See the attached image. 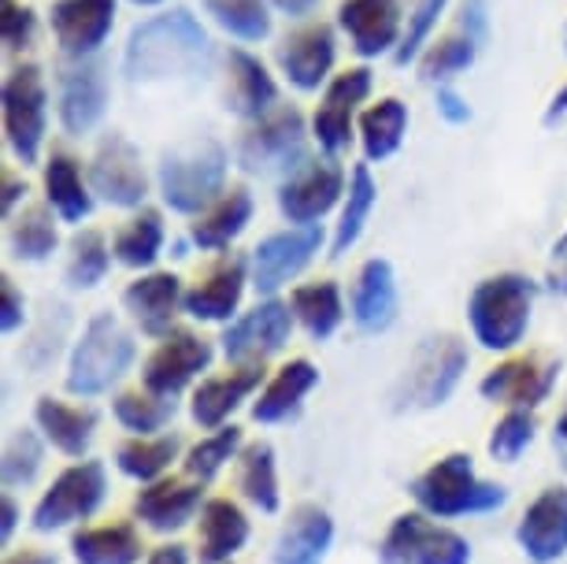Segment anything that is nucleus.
Returning <instances> with one entry per match:
<instances>
[{
	"label": "nucleus",
	"mask_w": 567,
	"mask_h": 564,
	"mask_svg": "<svg viewBox=\"0 0 567 564\" xmlns=\"http://www.w3.org/2000/svg\"><path fill=\"white\" fill-rule=\"evenodd\" d=\"M212 63V38L200 19L186 8L153 16L137 23L123 49V74L131 82H171L197 79Z\"/></svg>",
	"instance_id": "f257e3e1"
},
{
	"label": "nucleus",
	"mask_w": 567,
	"mask_h": 564,
	"mask_svg": "<svg viewBox=\"0 0 567 564\" xmlns=\"http://www.w3.org/2000/svg\"><path fill=\"white\" fill-rule=\"evenodd\" d=\"M412 498L431 520H460L505 509L508 491L501 483H486L467 453H445L412 479Z\"/></svg>",
	"instance_id": "f03ea898"
},
{
	"label": "nucleus",
	"mask_w": 567,
	"mask_h": 564,
	"mask_svg": "<svg viewBox=\"0 0 567 564\" xmlns=\"http://www.w3.org/2000/svg\"><path fill=\"white\" fill-rule=\"evenodd\" d=\"M534 297H538V286L519 271H501L478 283L467 301V324L475 342L489 353L516 349L530 327Z\"/></svg>",
	"instance_id": "7ed1b4c3"
},
{
	"label": "nucleus",
	"mask_w": 567,
	"mask_h": 564,
	"mask_svg": "<svg viewBox=\"0 0 567 564\" xmlns=\"http://www.w3.org/2000/svg\"><path fill=\"white\" fill-rule=\"evenodd\" d=\"M137 357L134 335L112 312H97L82 327L68 360V393L74 398H101L131 371Z\"/></svg>",
	"instance_id": "20e7f679"
},
{
	"label": "nucleus",
	"mask_w": 567,
	"mask_h": 564,
	"mask_svg": "<svg viewBox=\"0 0 567 564\" xmlns=\"http://www.w3.org/2000/svg\"><path fill=\"white\" fill-rule=\"evenodd\" d=\"M227 148L212 137L182 145L159 164V197L178 216H200L227 194Z\"/></svg>",
	"instance_id": "39448f33"
},
{
	"label": "nucleus",
	"mask_w": 567,
	"mask_h": 564,
	"mask_svg": "<svg viewBox=\"0 0 567 564\" xmlns=\"http://www.w3.org/2000/svg\"><path fill=\"white\" fill-rule=\"evenodd\" d=\"M467 346L460 342L456 335H434V338H423L420 349L412 353L409 368L393 390V401L398 409H437L453 398V390L460 387L467 371Z\"/></svg>",
	"instance_id": "423d86ee"
},
{
	"label": "nucleus",
	"mask_w": 567,
	"mask_h": 564,
	"mask_svg": "<svg viewBox=\"0 0 567 564\" xmlns=\"http://www.w3.org/2000/svg\"><path fill=\"white\" fill-rule=\"evenodd\" d=\"M104 498H109V472H104L101 461H85L82 457V461L68 464L52 479L49 491H41L34 513H30V524L41 535L85 524V520L101 513Z\"/></svg>",
	"instance_id": "0eeeda50"
},
{
	"label": "nucleus",
	"mask_w": 567,
	"mask_h": 564,
	"mask_svg": "<svg viewBox=\"0 0 567 564\" xmlns=\"http://www.w3.org/2000/svg\"><path fill=\"white\" fill-rule=\"evenodd\" d=\"M308 126L297 109H275L238 137V164L252 175H282L305 164Z\"/></svg>",
	"instance_id": "6e6552de"
},
{
	"label": "nucleus",
	"mask_w": 567,
	"mask_h": 564,
	"mask_svg": "<svg viewBox=\"0 0 567 564\" xmlns=\"http://www.w3.org/2000/svg\"><path fill=\"white\" fill-rule=\"evenodd\" d=\"M4 142L16 153L19 164H38L41 142H45V74L38 63H19L4 79Z\"/></svg>",
	"instance_id": "1a4fd4ad"
},
{
	"label": "nucleus",
	"mask_w": 567,
	"mask_h": 564,
	"mask_svg": "<svg viewBox=\"0 0 567 564\" xmlns=\"http://www.w3.org/2000/svg\"><path fill=\"white\" fill-rule=\"evenodd\" d=\"M382 564H471V542L426 513H401L379 546Z\"/></svg>",
	"instance_id": "9d476101"
},
{
	"label": "nucleus",
	"mask_w": 567,
	"mask_h": 564,
	"mask_svg": "<svg viewBox=\"0 0 567 564\" xmlns=\"http://www.w3.org/2000/svg\"><path fill=\"white\" fill-rule=\"evenodd\" d=\"M293 308L278 297H264L249 312H238L223 331V357L227 365H264L267 357L282 353L293 335Z\"/></svg>",
	"instance_id": "9b49d317"
},
{
	"label": "nucleus",
	"mask_w": 567,
	"mask_h": 564,
	"mask_svg": "<svg viewBox=\"0 0 567 564\" xmlns=\"http://www.w3.org/2000/svg\"><path fill=\"white\" fill-rule=\"evenodd\" d=\"M212 360H216V346H212L205 335L189 331V327H175V331L159 338V346L148 353L142 368V387L159 393V398H178V393L194 387L197 379H205Z\"/></svg>",
	"instance_id": "f8f14e48"
},
{
	"label": "nucleus",
	"mask_w": 567,
	"mask_h": 564,
	"mask_svg": "<svg viewBox=\"0 0 567 564\" xmlns=\"http://www.w3.org/2000/svg\"><path fill=\"white\" fill-rule=\"evenodd\" d=\"M349 178L334 160H305L297 172H290L278 186V212L293 223V227H312L346 201Z\"/></svg>",
	"instance_id": "ddd939ff"
},
{
	"label": "nucleus",
	"mask_w": 567,
	"mask_h": 564,
	"mask_svg": "<svg viewBox=\"0 0 567 564\" xmlns=\"http://www.w3.org/2000/svg\"><path fill=\"white\" fill-rule=\"evenodd\" d=\"M319 249H323V230L316 223L312 227H290V230L267 234L249 257L252 286L264 297H275L286 283L297 279L319 257Z\"/></svg>",
	"instance_id": "4468645a"
},
{
	"label": "nucleus",
	"mask_w": 567,
	"mask_h": 564,
	"mask_svg": "<svg viewBox=\"0 0 567 564\" xmlns=\"http://www.w3.org/2000/svg\"><path fill=\"white\" fill-rule=\"evenodd\" d=\"M560 379V365L542 353H516L508 360H501L497 368H489L478 393L494 406L508 409H538L542 401H549V393Z\"/></svg>",
	"instance_id": "2eb2a0df"
},
{
	"label": "nucleus",
	"mask_w": 567,
	"mask_h": 564,
	"mask_svg": "<svg viewBox=\"0 0 567 564\" xmlns=\"http://www.w3.org/2000/svg\"><path fill=\"white\" fill-rule=\"evenodd\" d=\"M90 186L112 208H145L148 175L142 153L123 134H109L90 160Z\"/></svg>",
	"instance_id": "dca6fc26"
},
{
	"label": "nucleus",
	"mask_w": 567,
	"mask_h": 564,
	"mask_svg": "<svg viewBox=\"0 0 567 564\" xmlns=\"http://www.w3.org/2000/svg\"><path fill=\"white\" fill-rule=\"evenodd\" d=\"M371 82V68H349L327 82L319 109L312 115V137L327 156H338L341 148H349L352 131H357V109L368 101Z\"/></svg>",
	"instance_id": "f3484780"
},
{
	"label": "nucleus",
	"mask_w": 567,
	"mask_h": 564,
	"mask_svg": "<svg viewBox=\"0 0 567 564\" xmlns=\"http://www.w3.org/2000/svg\"><path fill=\"white\" fill-rule=\"evenodd\" d=\"M278 71L286 74L293 90L301 93H316L319 86H327L334 79V60H338V38L334 27L327 23H305L290 30L282 38V45L275 49Z\"/></svg>",
	"instance_id": "a211bd4d"
},
{
	"label": "nucleus",
	"mask_w": 567,
	"mask_h": 564,
	"mask_svg": "<svg viewBox=\"0 0 567 564\" xmlns=\"http://www.w3.org/2000/svg\"><path fill=\"white\" fill-rule=\"evenodd\" d=\"M338 30L349 38L357 57H386L398 52L404 38V8L401 0H341Z\"/></svg>",
	"instance_id": "6ab92c4d"
},
{
	"label": "nucleus",
	"mask_w": 567,
	"mask_h": 564,
	"mask_svg": "<svg viewBox=\"0 0 567 564\" xmlns=\"http://www.w3.org/2000/svg\"><path fill=\"white\" fill-rule=\"evenodd\" d=\"M252 283V264L245 257H219L186 290V316L197 324H230L241 308L245 286Z\"/></svg>",
	"instance_id": "aec40b11"
},
{
	"label": "nucleus",
	"mask_w": 567,
	"mask_h": 564,
	"mask_svg": "<svg viewBox=\"0 0 567 564\" xmlns=\"http://www.w3.org/2000/svg\"><path fill=\"white\" fill-rule=\"evenodd\" d=\"M264 387V365H230L223 376H205L189 398V417L205 431L227 428L245 401H252Z\"/></svg>",
	"instance_id": "412c9836"
},
{
	"label": "nucleus",
	"mask_w": 567,
	"mask_h": 564,
	"mask_svg": "<svg viewBox=\"0 0 567 564\" xmlns=\"http://www.w3.org/2000/svg\"><path fill=\"white\" fill-rule=\"evenodd\" d=\"M205 509V483L189 475H164L134 498V516L156 535H175Z\"/></svg>",
	"instance_id": "4be33fe9"
},
{
	"label": "nucleus",
	"mask_w": 567,
	"mask_h": 564,
	"mask_svg": "<svg viewBox=\"0 0 567 564\" xmlns=\"http://www.w3.org/2000/svg\"><path fill=\"white\" fill-rule=\"evenodd\" d=\"M49 23L63 57L93 60L115 27V0H56Z\"/></svg>",
	"instance_id": "5701e85b"
},
{
	"label": "nucleus",
	"mask_w": 567,
	"mask_h": 564,
	"mask_svg": "<svg viewBox=\"0 0 567 564\" xmlns=\"http://www.w3.org/2000/svg\"><path fill=\"white\" fill-rule=\"evenodd\" d=\"M123 308L148 338L175 331L178 312H186V290L175 271H142L123 290Z\"/></svg>",
	"instance_id": "b1692460"
},
{
	"label": "nucleus",
	"mask_w": 567,
	"mask_h": 564,
	"mask_svg": "<svg viewBox=\"0 0 567 564\" xmlns=\"http://www.w3.org/2000/svg\"><path fill=\"white\" fill-rule=\"evenodd\" d=\"M516 542L534 564L567 557V486H545L516 524Z\"/></svg>",
	"instance_id": "393cba45"
},
{
	"label": "nucleus",
	"mask_w": 567,
	"mask_h": 564,
	"mask_svg": "<svg viewBox=\"0 0 567 564\" xmlns=\"http://www.w3.org/2000/svg\"><path fill=\"white\" fill-rule=\"evenodd\" d=\"M109 109V79L97 60H74L60 74V123L63 131L82 137L104 120Z\"/></svg>",
	"instance_id": "a878e982"
},
{
	"label": "nucleus",
	"mask_w": 567,
	"mask_h": 564,
	"mask_svg": "<svg viewBox=\"0 0 567 564\" xmlns=\"http://www.w3.org/2000/svg\"><path fill=\"white\" fill-rule=\"evenodd\" d=\"M398 275L386 257H371L360 264L357 283H352L349 316L363 335H382L398 319Z\"/></svg>",
	"instance_id": "bb28decb"
},
{
	"label": "nucleus",
	"mask_w": 567,
	"mask_h": 564,
	"mask_svg": "<svg viewBox=\"0 0 567 564\" xmlns=\"http://www.w3.org/2000/svg\"><path fill=\"white\" fill-rule=\"evenodd\" d=\"M249 535V516L234 498H208L197 524V564H230Z\"/></svg>",
	"instance_id": "cd10ccee"
},
{
	"label": "nucleus",
	"mask_w": 567,
	"mask_h": 564,
	"mask_svg": "<svg viewBox=\"0 0 567 564\" xmlns=\"http://www.w3.org/2000/svg\"><path fill=\"white\" fill-rule=\"evenodd\" d=\"M34 423H38V431L45 434V442L52 450H60L63 457H71V461H82L93 445L101 417L93 406H71V401H60V398H52V393H45L34 406Z\"/></svg>",
	"instance_id": "c85d7f7f"
},
{
	"label": "nucleus",
	"mask_w": 567,
	"mask_h": 564,
	"mask_svg": "<svg viewBox=\"0 0 567 564\" xmlns=\"http://www.w3.org/2000/svg\"><path fill=\"white\" fill-rule=\"evenodd\" d=\"M334 542V520L323 505L301 502L275 542L271 564H323Z\"/></svg>",
	"instance_id": "c756f323"
},
{
	"label": "nucleus",
	"mask_w": 567,
	"mask_h": 564,
	"mask_svg": "<svg viewBox=\"0 0 567 564\" xmlns=\"http://www.w3.org/2000/svg\"><path fill=\"white\" fill-rule=\"evenodd\" d=\"M319 387V368L312 360L293 357L264 382L260 393L252 398V420L256 423H282L301 412L305 398Z\"/></svg>",
	"instance_id": "7c9ffc66"
},
{
	"label": "nucleus",
	"mask_w": 567,
	"mask_h": 564,
	"mask_svg": "<svg viewBox=\"0 0 567 564\" xmlns=\"http://www.w3.org/2000/svg\"><path fill=\"white\" fill-rule=\"evenodd\" d=\"M278 86L260 57L245 49H230L227 57V109L241 120H264L267 112H275Z\"/></svg>",
	"instance_id": "2f4dec72"
},
{
	"label": "nucleus",
	"mask_w": 567,
	"mask_h": 564,
	"mask_svg": "<svg viewBox=\"0 0 567 564\" xmlns=\"http://www.w3.org/2000/svg\"><path fill=\"white\" fill-rule=\"evenodd\" d=\"M71 557L74 564H142L145 542L131 520H115V524L79 527L71 535Z\"/></svg>",
	"instance_id": "473e14b6"
},
{
	"label": "nucleus",
	"mask_w": 567,
	"mask_h": 564,
	"mask_svg": "<svg viewBox=\"0 0 567 564\" xmlns=\"http://www.w3.org/2000/svg\"><path fill=\"white\" fill-rule=\"evenodd\" d=\"M45 205L56 212L63 223H82L93 212V186L82 178V164L63 148H52L45 160Z\"/></svg>",
	"instance_id": "72a5a7b5"
},
{
	"label": "nucleus",
	"mask_w": 567,
	"mask_h": 564,
	"mask_svg": "<svg viewBox=\"0 0 567 564\" xmlns=\"http://www.w3.org/2000/svg\"><path fill=\"white\" fill-rule=\"evenodd\" d=\"M249 219H252V194L245 186H230L216 205L197 216V223L189 227V242L205 253H219V249H227L230 242L241 238Z\"/></svg>",
	"instance_id": "f704fd0d"
},
{
	"label": "nucleus",
	"mask_w": 567,
	"mask_h": 564,
	"mask_svg": "<svg viewBox=\"0 0 567 564\" xmlns=\"http://www.w3.org/2000/svg\"><path fill=\"white\" fill-rule=\"evenodd\" d=\"M178 453H182L178 434H131V439L120 442V450H115V468H120L126 479H134V483L148 486L171 472Z\"/></svg>",
	"instance_id": "c9c22d12"
},
{
	"label": "nucleus",
	"mask_w": 567,
	"mask_h": 564,
	"mask_svg": "<svg viewBox=\"0 0 567 564\" xmlns=\"http://www.w3.org/2000/svg\"><path fill=\"white\" fill-rule=\"evenodd\" d=\"M404 131H409V104H404L401 98L374 101L371 109H363L360 120H357L360 148L371 164L390 160L393 153H398L401 142H404Z\"/></svg>",
	"instance_id": "e433bc0d"
},
{
	"label": "nucleus",
	"mask_w": 567,
	"mask_h": 564,
	"mask_svg": "<svg viewBox=\"0 0 567 564\" xmlns=\"http://www.w3.org/2000/svg\"><path fill=\"white\" fill-rule=\"evenodd\" d=\"M238 491L260 513H278L282 509V491H278V464L271 442H245L238 453Z\"/></svg>",
	"instance_id": "4c0bfd02"
},
{
	"label": "nucleus",
	"mask_w": 567,
	"mask_h": 564,
	"mask_svg": "<svg viewBox=\"0 0 567 564\" xmlns=\"http://www.w3.org/2000/svg\"><path fill=\"white\" fill-rule=\"evenodd\" d=\"M164 242H167L164 216H159L156 208H137L120 227V234H115L112 253L123 268L153 271V264L159 260V253H164Z\"/></svg>",
	"instance_id": "58836bf2"
},
{
	"label": "nucleus",
	"mask_w": 567,
	"mask_h": 564,
	"mask_svg": "<svg viewBox=\"0 0 567 564\" xmlns=\"http://www.w3.org/2000/svg\"><path fill=\"white\" fill-rule=\"evenodd\" d=\"M56 219L60 216L49 205H27L23 212L8 216V253L27 264L49 260L60 246Z\"/></svg>",
	"instance_id": "ea45409f"
},
{
	"label": "nucleus",
	"mask_w": 567,
	"mask_h": 564,
	"mask_svg": "<svg viewBox=\"0 0 567 564\" xmlns=\"http://www.w3.org/2000/svg\"><path fill=\"white\" fill-rule=\"evenodd\" d=\"M290 308H293L297 324L305 327V335L316 338V342H327L341 327V319H346V301H341V290L334 279L297 286L290 294Z\"/></svg>",
	"instance_id": "a19ab883"
},
{
	"label": "nucleus",
	"mask_w": 567,
	"mask_h": 564,
	"mask_svg": "<svg viewBox=\"0 0 567 564\" xmlns=\"http://www.w3.org/2000/svg\"><path fill=\"white\" fill-rule=\"evenodd\" d=\"M374 201H379V183H374L371 167L368 164H357L349 175V189H346V201H341V216H338V227H334V238H330V257H346V253L357 246L363 227H368L371 212H374Z\"/></svg>",
	"instance_id": "79ce46f5"
},
{
	"label": "nucleus",
	"mask_w": 567,
	"mask_h": 564,
	"mask_svg": "<svg viewBox=\"0 0 567 564\" xmlns=\"http://www.w3.org/2000/svg\"><path fill=\"white\" fill-rule=\"evenodd\" d=\"M175 398H159V393L134 387V390H120L112 401L115 420L123 423L131 434H164V428L175 420Z\"/></svg>",
	"instance_id": "37998d69"
},
{
	"label": "nucleus",
	"mask_w": 567,
	"mask_h": 564,
	"mask_svg": "<svg viewBox=\"0 0 567 564\" xmlns=\"http://www.w3.org/2000/svg\"><path fill=\"white\" fill-rule=\"evenodd\" d=\"M241 445H245V431L227 423V428H216L212 434L189 445L186 457H182V468H186V475L197 479V483H212L230 461H238Z\"/></svg>",
	"instance_id": "c03bdc74"
},
{
	"label": "nucleus",
	"mask_w": 567,
	"mask_h": 564,
	"mask_svg": "<svg viewBox=\"0 0 567 564\" xmlns=\"http://www.w3.org/2000/svg\"><path fill=\"white\" fill-rule=\"evenodd\" d=\"M112 246L101 230H79L71 238V253H68V286L71 290H93V286L104 283V275L112 268Z\"/></svg>",
	"instance_id": "a18cd8bd"
},
{
	"label": "nucleus",
	"mask_w": 567,
	"mask_h": 564,
	"mask_svg": "<svg viewBox=\"0 0 567 564\" xmlns=\"http://www.w3.org/2000/svg\"><path fill=\"white\" fill-rule=\"evenodd\" d=\"M478 49H483V41L475 34H467V30L456 27V34H449L442 41H431L426 52L420 57V74L426 82H445L453 79V74L467 71L471 63H475Z\"/></svg>",
	"instance_id": "49530a36"
},
{
	"label": "nucleus",
	"mask_w": 567,
	"mask_h": 564,
	"mask_svg": "<svg viewBox=\"0 0 567 564\" xmlns=\"http://www.w3.org/2000/svg\"><path fill=\"white\" fill-rule=\"evenodd\" d=\"M271 0H205L208 16L238 41H264L271 34Z\"/></svg>",
	"instance_id": "de8ad7c7"
},
{
	"label": "nucleus",
	"mask_w": 567,
	"mask_h": 564,
	"mask_svg": "<svg viewBox=\"0 0 567 564\" xmlns=\"http://www.w3.org/2000/svg\"><path fill=\"white\" fill-rule=\"evenodd\" d=\"M45 434L38 431H12L4 442V461H0V475H4V491H19L30 486L45 468Z\"/></svg>",
	"instance_id": "09e8293b"
},
{
	"label": "nucleus",
	"mask_w": 567,
	"mask_h": 564,
	"mask_svg": "<svg viewBox=\"0 0 567 564\" xmlns=\"http://www.w3.org/2000/svg\"><path fill=\"white\" fill-rule=\"evenodd\" d=\"M538 434V420H534V409H508L505 417L494 423L489 431V457L501 464H512L527 453V445Z\"/></svg>",
	"instance_id": "8fccbe9b"
},
{
	"label": "nucleus",
	"mask_w": 567,
	"mask_h": 564,
	"mask_svg": "<svg viewBox=\"0 0 567 564\" xmlns=\"http://www.w3.org/2000/svg\"><path fill=\"white\" fill-rule=\"evenodd\" d=\"M445 8H449V0H415L412 4L409 23H404V38H401L398 52H393L401 68H409L412 60H420L426 52L437 23H442V16H445Z\"/></svg>",
	"instance_id": "3c124183"
},
{
	"label": "nucleus",
	"mask_w": 567,
	"mask_h": 564,
	"mask_svg": "<svg viewBox=\"0 0 567 564\" xmlns=\"http://www.w3.org/2000/svg\"><path fill=\"white\" fill-rule=\"evenodd\" d=\"M38 38V16L34 8L19 0H0V41L8 52H27Z\"/></svg>",
	"instance_id": "603ef678"
},
{
	"label": "nucleus",
	"mask_w": 567,
	"mask_h": 564,
	"mask_svg": "<svg viewBox=\"0 0 567 564\" xmlns=\"http://www.w3.org/2000/svg\"><path fill=\"white\" fill-rule=\"evenodd\" d=\"M0 327H4V335H12L23 327V319H27V301H23V294H19V286L12 283V275H4L0 279Z\"/></svg>",
	"instance_id": "864d4df0"
},
{
	"label": "nucleus",
	"mask_w": 567,
	"mask_h": 564,
	"mask_svg": "<svg viewBox=\"0 0 567 564\" xmlns=\"http://www.w3.org/2000/svg\"><path fill=\"white\" fill-rule=\"evenodd\" d=\"M545 283H549V290H553V294L567 297V230L553 242L549 268H545Z\"/></svg>",
	"instance_id": "5fc2aeb1"
},
{
	"label": "nucleus",
	"mask_w": 567,
	"mask_h": 564,
	"mask_svg": "<svg viewBox=\"0 0 567 564\" xmlns=\"http://www.w3.org/2000/svg\"><path fill=\"white\" fill-rule=\"evenodd\" d=\"M460 30H467V34H475L478 41H486V34H489L486 0H464V4H460Z\"/></svg>",
	"instance_id": "6e6d98bb"
},
{
	"label": "nucleus",
	"mask_w": 567,
	"mask_h": 564,
	"mask_svg": "<svg viewBox=\"0 0 567 564\" xmlns=\"http://www.w3.org/2000/svg\"><path fill=\"white\" fill-rule=\"evenodd\" d=\"M437 115H442L445 123H453V126H460V123H467L471 120V104L460 98L456 90H449V86H442L437 90Z\"/></svg>",
	"instance_id": "4d7b16f0"
},
{
	"label": "nucleus",
	"mask_w": 567,
	"mask_h": 564,
	"mask_svg": "<svg viewBox=\"0 0 567 564\" xmlns=\"http://www.w3.org/2000/svg\"><path fill=\"white\" fill-rule=\"evenodd\" d=\"M142 564H189V550L182 542H164V546L148 550V557Z\"/></svg>",
	"instance_id": "13d9d810"
},
{
	"label": "nucleus",
	"mask_w": 567,
	"mask_h": 564,
	"mask_svg": "<svg viewBox=\"0 0 567 564\" xmlns=\"http://www.w3.org/2000/svg\"><path fill=\"white\" fill-rule=\"evenodd\" d=\"M23 194H27L23 178L12 175V172H4V216H16V205L23 201Z\"/></svg>",
	"instance_id": "bf43d9fd"
},
{
	"label": "nucleus",
	"mask_w": 567,
	"mask_h": 564,
	"mask_svg": "<svg viewBox=\"0 0 567 564\" xmlns=\"http://www.w3.org/2000/svg\"><path fill=\"white\" fill-rule=\"evenodd\" d=\"M271 8H278V12L290 16V19H305L316 12L319 0H271Z\"/></svg>",
	"instance_id": "052dcab7"
},
{
	"label": "nucleus",
	"mask_w": 567,
	"mask_h": 564,
	"mask_svg": "<svg viewBox=\"0 0 567 564\" xmlns=\"http://www.w3.org/2000/svg\"><path fill=\"white\" fill-rule=\"evenodd\" d=\"M4 524H0V535H4V542H12V535H16V527H19V505H16V498H12V491H4Z\"/></svg>",
	"instance_id": "680f3d73"
},
{
	"label": "nucleus",
	"mask_w": 567,
	"mask_h": 564,
	"mask_svg": "<svg viewBox=\"0 0 567 564\" xmlns=\"http://www.w3.org/2000/svg\"><path fill=\"white\" fill-rule=\"evenodd\" d=\"M4 564H56V557L45 550H16V553H8Z\"/></svg>",
	"instance_id": "e2e57ef3"
},
{
	"label": "nucleus",
	"mask_w": 567,
	"mask_h": 564,
	"mask_svg": "<svg viewBox=\"0 0 567 564\" xmlns=\"http://www.w3.org/2000/svg\"><path fill=\"white\" fill-rule=\"evenodd\" d=\"M560 120H567V86L556 93L553 104H549V112H545V123H560Z\"/></svg>",
	"instance_id": "0e129e2a"
},
{
	"label": "nucleus",
	"mask_w": 567,
	"mask_h": 564,
	"mask_svg": "<svg viewBox=\"0 0 567 564\" xmlns=\"http://www.w3.org/2000/svg\"><path fill=\"white\" fill-rule=\"evenodd\" d=\"M553 434H556V442H560V450L567 453V409L560 412V417H556V431Z\"/></svg>",
	"instance_id": "69168bd1"
},
{
	"label": "nucleus",
	"mask_w": 567,
	"mask_h": 564,
	"mask_svg": "<svg viewBox=\"0 0 567 564\" xmlns=\"http://www.w3.org/2000/svg\"><path fill=\"white\" fill-rule=\"evenodd\" d=\"M131 4H137V8H156V4H164V0H131Z\"/></svg>",
	"instance_id": "338daca9"
}]
</instances>
